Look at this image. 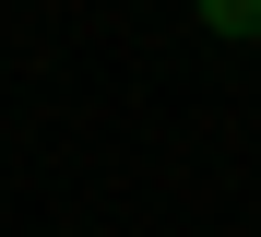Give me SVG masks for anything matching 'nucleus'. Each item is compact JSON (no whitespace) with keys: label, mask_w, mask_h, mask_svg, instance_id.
Segmentation results:
<instances>
[{"label":"nucleus","mask_w":261,"mask_h":237,"mask_svg":"<svg viewBox=\"0 0 261 237\" xmlns=\"http://www.w3.org/2000/svg\"><path fill=\"white\" fill-rule=\"evenodd\" d=\"M202 36H261V0H214V12H202Z\"/></svg>","instance_id":"1"}]
</instances>
